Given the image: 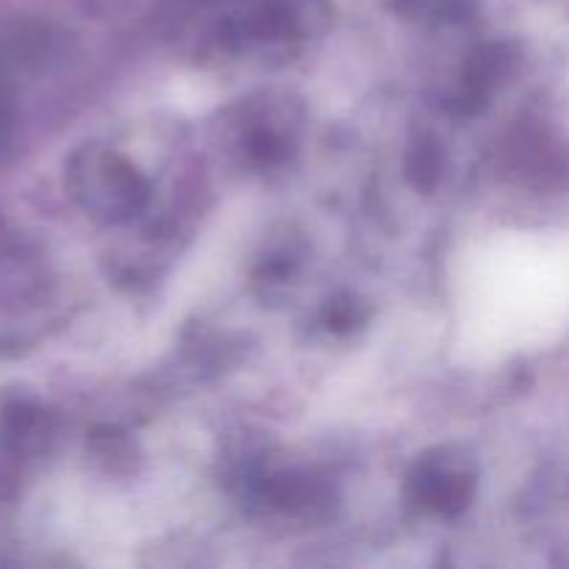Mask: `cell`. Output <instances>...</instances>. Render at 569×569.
I'll return each instance as SVG.
<instances>
[{
    "mask_svg": "<svg viewBox=\"0 0 569 569\" xmlns=\"http://www.w3.org/2000/svg\"><path fill=\"white\" fill-rule=\"evenodd\" d=\"M0 131H3V94H0Z\"/></svg>",
    "mask_w": 569,
    "mask_h": 569,
    "instance_id": "1",
    "label": "cell"
}]
</instances>
